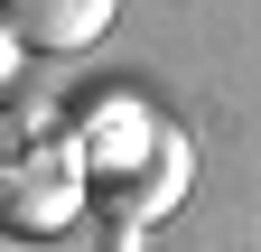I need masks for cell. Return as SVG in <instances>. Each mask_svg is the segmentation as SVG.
<instances>
[{
    "label": "cell",
    "mask_w": 261,
    "mask_h": 252,
    "mask_svg": "<svg viewBox=\"0 0 261 252\" xmlns=\"http://www.w3.org/2000/svg\"><path fill=\"white\" fill-rule=\"evenodd\" d=\"M75 140H84V196H93V215L149 224V215L187 206L196 149H187L177 121H159L149 103H93L75 121Z\"/></svg>",
    "instance_id": "obj_1"
},
{
    "label": "cell",
    "mask_w": 261,
    "mask_h": 252,
    "mask_svg": "<svg viewBox=\"0 0 261 252\" xmlns=\"http://www.w3.org/2000/svg\"><path fill=\"white\" fill-rule=\"evenodd\" d=\"M84 140L75 121H56L38 103H10L0 112V224L19 234H65L84 215Z\"/></svg>",
    "instance_id": "obj_2"
},
{
    "label": "cell",
    "mask_w": 261,
    "mask_h": 252,
    "mask_svg": "<svg viewBox=\"0 0 261 252\" xmlns=\"http://www.w3.org/2000/svg\"><path fill=\"white\" fill-rule=\"evenodd\" d=\"M0 19L19 28L28 56H84V47L121 19V0H0Z\"/></svg>",
    "instance_id": "obj_3"
},
{
    "label": "cell",
    "mask_w": 261,
    "mask_h": 252,
    "mask_svg": "<svg viewBox=\"0 0 261 252\" xmlns=\"http://www.w3.org/2000/svg\"><path fill=\"white\" fill-rule=\"evenodd\" d=\"M19 56H28V47H19V28H10V19H0V93H10V84H19Z\"/></svg>",
    "instance_id": "obj_4"
}]
</instances>
